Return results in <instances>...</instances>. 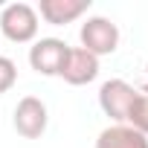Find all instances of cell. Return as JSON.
Segmentation results:
<instances>
[{
  "label": "cell",
  "instance_id": "obj_1",
  "mask_svg": "<svg viewBox=\"0 0 148 148\" xmlns=\"http://www.w3.org/2000/svg\"><path fill=\"white\" fill-rule=\"evenodd\" d=\"M38 12L29 3H6L0 9V35L12 44H32L38 38Z\"/></svg>",
  "mask_w": 148,
  "mask_h": 148
},
{
  "label": "cell",
  "instance_id": "obj_2",
  "mask_svg": "<svg viewBox=\"0 0 148 148\" xmlns=\"http://www.w3.org/2000/svg\"><path fill=\"white\" fill-rule=\"evenodd\" d=\"M79 41H82V49H87V52L96 55V58L113 55L116 47H119V26H116L110 18L93 15V18H87V21L82 23Z\"/></svg>",
  "mask_w": 148,
  "mask_h": 148
},
{
  "label": "cell",
  "instance_id": "obj_3",
  "mask_svg": "<svg viewBox=\"0 0 148 148\" xmlns=\"http://www.w3.org/2000/svg\"><path fill=\"white\" fill-rule=\"evenodd\" d=\"M136 96H139V90L131 87L125 79H108L99 87V108L105 110V116L113 119V125H125Z\"/></svg>",
  "mask_w": 148,
  "mask_h": 148
},
{
  "label": "cell",
  "instance_id": "obj_4",
  "mask_svg": "<svg viewBox=\"0 0 148 148\" xmlns=\"http://www.w3.org/2000/svg\"><path fill=\"white\" fill-rule=\"evenodd\" d=\"M12 125L15 131L23 136V139H38L47 125H49V113H47V105L38 99V96H23L15 108V116H12Z\"/></svg>",
  "mask_w": 148,
  "mask_h": 148
},
{
  "label": "cell",
  "instance_id": "obj_5",
  "mask_svg": "<svg viewBox=\"0 0 148 148\" xmlns=\"http://www.w3.org/2000/svg\"><path fill=\"white\" fill-rule=\"evenodd\" d=\"M67 52H70V47L61 38H41L29 49V67L38 76H61Z\"/></svg>",
  "mask_w": 148,
  "mask_h": 148
},
{
  "label": "cell",
  "instance_id": "obj_6",
  "mask_svg": "<svg viewBox=\"0 0 148 148\" xmlns=\"http://www.w3.org/2000/svg\"><path fill=\"white\" fill-rule=\"evenodd\" d=\"M96 76H99V58L90 55L82 47H70V52L64 58V67H61V79L73 87H82V84L96 82Z\"/></svg>",
  "mask_w": 148,
  "mask_h": 148
},
{
  "label": "cell",
  "instance_id": "obj_7",
  "mask_svg": "<svg viewBox=\"0 0 148 148\" xmlns=\"http://www.w3.org/2000/svg\"><path fill=\"white\" fill-rule=\"evenodd\" d=\"M35 12L49 26H67L90 12V0H41Z\"/></svg>",
  "mask_w": 148,
  "mask_h": 148
},
{
  "label": "cell",
  "instance_id": "obj_8",
  "mask_svg": "<svg viewBox=\"0 0 148 148\" xmlns=\"http://www.w3.org/2000/svg\"><path fill=\"white\" fill-rule=\"evenodd\" d=\"M96 148H148V136L131 125H110L96 136Z\"/></svg>",
  "mask_w": 148,
  "mask_h": 148
},
{
  "label": "cell",
  "instance_id": "obj_9",
  "mask_svg": "<svg viewBox=\"0 0 148 148\" xmlns=\"http://www.w3.org/2000/svg\"><path fill=\"white\" fill-rule=\"evenodd\" d=\"M125 125H131L134 131H139L142 136H148V96H142V93L136 96V102H134Z\"/></svg>",
  "mask_w": 148,
  "mask_h": 148
},
{
  "label": "cell",
  "instance_id": "obj_10",
  "mask_svg": "<svg viewBox=\"0 0 148 148\" xmlns=\"http://www.w3.org/2000/svg\"><path fill=\"white\" fill-rule=\"evenodd\" d=\"M18 82V64L9 58V55H0V96L9 93Z\"/></svg>",
  "mask_w": 148,
  "mask_h": 148
},
{
  "label": "cell",
  "instance_id": "obj_11",
  "mask_svg": "<svg viewBox=\"0 0 148 148\" xmlns=\"http://www.w3.org/2000/svg\"><path fill=\"white\" fill-rule=\"evenodd\" d=\"M142 96H148V61H145V76H142Z\"/></svg>",
  "mask_w": 148,
  "mask_h": 148
}]
</instances>
